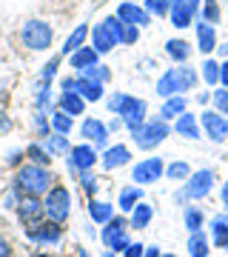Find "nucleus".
Here are the masks:
<instances>
[{
  "instance_id": "f257e3e1",
  "label": "nucleus",
  "mask_w": 228,
  "mask_h": 257,
  "mask_svg": "<svg viewBox=\"0 0 228 257\" xmlns=\"http://www.w3.org/2000/svg\"><path fill=\"white\" fill-rule=\"evenodd\" d=\"M52 186V175L46 172L43 166H23L18 175V189L23 194H32V197H40V194H46V189Z\"/></svg>"
},
{
  "instance_id": "f03ea898",
  "label": "nucleus",
  "mask_w": 228,
  "mask_h": 257,
  "mask_svg": "<svg viewBox=\"0 0 228 257\" xmlns=\"http://www.w3.org/2000/svg\"><path fill=\"white\" fill-rule=\"evenodd\" d=\"M43 211L52 223H63L69 217V211H72V194H69V189H63V186L52 189V192L46 194Z\"/></svg>"
},
{
  "instance_id": "7ed1b4c3",
  "label": "nucleus",
  "mask_w": 228,
  "mask_h": 257,
  "mask_svg": "<svg viewBox=\"0 0 228 257\" xmlns=\"http://www.w3.org/2000/svg\"><path fill=\"white\" fill-rule=\"evenodd\" d=\"M20 37H23V46L43 52V49L52 46V26L43 23V20H29L23 26V32H20Z\"/></svg>"
},
{
  "instance_id": "20e7f679",
  "label": "nucleus",
  "mask_w": 228,
  "mask_h": 257,
  "mask_svg": "<svg viewBox=\"0 0 228 257\" xmlns=\"http://www.w3.org/2000/svg\"><path fill=\"white\" fill-rule=\"evenodd\" d=\"M165 138H168V126H165L163 120L143 123L140 128H134V143L140 149H154V146H160Z\"/></svg>"
},
{
  "instance_id": "39448f33",
  "label": "nucleus",
  "mask_w": 228,
  "mask_h": 257,
  "mask_svg": "<svg viewBox=\"0 0 228 257\" xmlns=\"http://www.w3.org/2000/svg\"><path fill=\"white\" fill-rule=\"evenodd\" d=\"M117 114H120V120L134 132V128H140L146 123V100H137V97H128L126 94V100H123Z\"/></svg>"
},
{
  "instance_id": "423d86ee",
  "label": "nucleus",
  "mask_w": 228,
  "mask_h": 257,
  "mask_svg": "<svg viewBox=\"0 0 228 257\" xmlns=\"http://www.w3.org/2000/svg\"><path fill=\"white\" fill-rule=\"evenodd\" d=\"M103 243L114 251H126L128 237H126V220L123 217H109L106 229H103Z\"/></svg>"
},
{
  "instance_id": "0eeeda50",
  "label": "nucleus",
  "mask_w": 228,
  "mask_h": 257,
  "mask_svg": "<svg viewBox=\"0 0 228 257\" xmlns=\"http://www.w3.org/2000/svg\"><path fill=\"white\" fill-rule=\"evenodd\" d=\"M200 123L205 128V138L214 140V143H222L228 138V120L219 114V111H202Z\"/></svg>"
},
{
  "instance_id": "6e6552de",
  "label": "nucleus",
  "mask_w": 228,
  "mask_h": 257,
  "mask_svg": "<svg viewBox=\"0 0 228 257\" xmlns=\"http://www.w3.org/2000/svg\"><path fill=\"white\" fill-rule=\"evenodd\" d=\"M163 172H165L163 160H160V157H148V160H140V163L134 166L131 177H134V183H154V180H160Z\"/></svg>"
},
{
  "instance_id": "1a4fd4ad",
  "label": "nucleus",
  "mask_w": 228,
  "mask_h": 257,
  "mask_svg": "<svg viewBox=\"0 0 228 257\" xmlns=\"http://www.w3.org/2000/svg\"><path fill=\"white\" fill-rule=\"evenodd\" d=\"M197 6H200V0H171V23L177 29L191 26Z\"/></svg>"
},
{
  "instance_id": "9d476101",
  "label": "nucleus",
  "mask_w": 228,
  "mask_h": 257,
  "mask_svg": "<svg viewBox=\"0 0 228 257\" xmlns=\"http://www.w3.org/2000/svg\"><path fill=\"white\" fill-rule=\"evenodd\" d=\"M214 186V175L211 172H197V175L188 177V186H185V197H205Z\"/></svg>"
},
{
  "instance_id": "9b49d317",
  "label": "nucleus",
  "mask_w": 228,
  "mask_h": 257,
  "mask_svg": "<svg viewBox=\"0 0 228 257\" xmlns=\"http://www.w3.org/2000/svg\"><path fill=\"white\" fill-rule=\"evenodd\" d=\"M94 163H97V152H94L89 143H83V146H74L72 149V160H69V166H72V169L86 172V169H91Z\"/></svg>"
},
{
  "instance_id": "f8f14e48",
  "label": "nucleus",
  "mask_w": 228,
  "mask_h": 257,
  "mask_svg": "<svg viewBox=\"0 0 228 257\" xmlns=\"http://www.w3.org/2000/svg\"><path fill=\"white\" fill-rule=\"evenodd\" d=\"M18 211H20V217H23V223H29V226H37L40 214H43V203L37 200V197H32V194H26V197L20 200Z\"/></svg>"
},
{
  "instance_id": "ddd939ff",
  "label": "nucleus",
  "mask_w": 228,
  "mask_h": 257,
  "mask_svg": "<svg viewBox=\"0 0 228 257\" xmlns=\"http://www.w3.org/2000/svg\"><path fill=\"white\" fill-rule=\"evenodd\" d=\"M74 92L80 94L83 100H100L103 97V83L100 80H91V77H86V74H83L80 80H74Z\"/></svg>"
},
{
  "instance_id": "4468645a",
  "label": "nucleus",
  "mask_w": 228,
  "mask_h": 257,
  "mask_svg": "<svg viewBox=\"0 0 228 257\" xmlns=\"http://www.w3.org/2000/svg\"><path fill=\"white\" fill-rule=\"evenodd\" d=\"M117 18L123 20V23H131V26H146L148 23V12H143V9H137L134 3H123L117 9Z\"/></svg>"
},
{
  "instance_id": "2eb2a0df",
  "label": "nucleus",
  "mask_w": 228,
  "mask_h": 257,
  "mask_svg": "<svg viewBox=\"0 0 228 257\" xmlns=\"http://www.w3.org/2000/svg\"><path fill=\"white\" fill-rule=\"evenodd\" d=\"M29 237L37 243H57L60 240V223H46V226H32Z\"/></svg>"
},
{
  "instance_id": "dca6fc26",
  "label": "nucleus",
  "mask_w": 228,
  "mask_h": 257,
  "mask_svg": "<svg viewBox=\"0 0 228 257\" xmlns=\"http://www.w3.org/2000/svg\"><path fill=\"white\" fill-rule=\"evenodd\" d=\"M83 138H89L94 146H106V140H109V128L103 126L100 120H86V123H83Z\"/></svg>"
},
{
  "instance_id": "f3484780",
  "label": "nucleus",
  "mask_w": 228,
  "mask_h": 257,
  "mask_svg": "<svg viewBox=\"0 0 228 257\" xmlns=\"http://www.w3.org/2000/svg\"><path fill=\"white\" fill-rule=\"evenodd\" d=\"M128 160H131V152H128L126 146H114L103 155V166H106V169H120V166H126Z\"/></svg>"
},
{
  "instance_id": "a211bd4d",
  "label": "nucleus",
  "mask_w": 228,
  "mask_h": 257,
  "mask_svg": "<svg viewBox=\"0 0 228 257\" xmlns=\"http://www.w3.org/2000/svg\"><path fill=\"white\" fill-rule=\"evenodd\" d=\"M83 106H86V100L77 92H63V97H60V111H66V114H83Z\"/></svg>"
},
{
  "instance_id": "6ab92c4d",
  "label": "nucleus",
  "mask_w": 228,
  "mask_h": 257,
  "mask_svg": "<svg viewBox=\"0 0 228 257\" xmlns=\"http://www.w3.org/2000/svg\"><path fill=\"white\" fill-rule=\"evenodd\" d=\"M151 214H154V209L148 203H137L134 209H131V226L134 229H146L148 223H151Z\"/></svg>"
},
{
  "instance_id": "aec40b11",
  "label": "nucleus",
  "mask_w": 228,
  "mask_h": 257,
  "mask_svg": "<svg viewBox=\"0 0 228 257\" xmlns=\"http://www.w3.org/2000/svg\"><path fill=\"white\" fill-rule=\"evenodd\" d=\"M94 63H97V52H94V49H77V52H74V55H72V69H80V72H83V69H89V66H94Z\"/></svg>"
},
{
  "instance_id": "412c9836",
  "label": "nucleus",
  "mask_w": 228,
  "mask_h": 257,
  "mask_svg": "<svg viewBox=\"0 0 228 257\" xmlns=\"http://www.w3.org/2000/svg\"><path fill=\"white\" fill-rule=\"evenodd\" d=\"M211 231H214V243L219 248H228V217L225 214H219L211 220Z\"/></svg>"
},
{
  "instance_id": "4be33fe9",
  "label": "nucleus",
  "mask_w": 228,
  "mask_h": 257,
  "mask_svg": "<svg viewBox=\"0 0 228 257\" xmlns=\"http://www.w3.org/2000/svg\"><path fill=\"white\" fill-rule=\"evenodd\" d=\"M177 132H180L182 138H191V140L200 138V128H197V120H194V114H185V111H182L180 117H177Z\"/></svg>"
},
{
  "instance_id": "5701e85b",
  "label": "nucleus",
  "mask_w": 228,
  "mask_h": 257,
  "mask_svg": "<svg viewBox=\"0 0 228 257\" xmlns=\"http://www.w3.org/2000/svg\"><path fill=\"white\" fill-rule=\"evenodd\" d=\"M91 37H94V52L97 55H103V52H109V49H114V40H111V35L106 32V26H94V32H91Z\"/></svg>"
},
{
  "instance_id": "b1692460",
  "label": "nucleus",
  "mask_w": 228,
  "mask_h": 257,
  "mask_svg": "<svg viewBox=\"0 0 228 257\" xmlns=\"http://www.w3.org/2000/svg\"><path fill=\"white\" fill-rule=\"evenodd\" d=\"M197 40H200V52H202V55H208V52H214V49H217L214 29L205 26V23H200V26H197Z\"/></svg>"
},
{
  "instance_id": "393cba45",
  "label": "nucleus",
  "mask_w": 228,
  "mask_h": 257,
  "mask_svg": "<svg viewBox=\"0 0 228 257\" xmlns=\"http://www.w3.org/2000/svg\"><path fill=\"white\" fill-rule=\"evenodd\" d=\"M174 92H180V86H177V72H174V69H168V72L160 77V83H157V94L171 97Z\"/></svg>"
},
{
  "instance_id": "a878e982",
  "label": "nucleus",
  "mask_w": 228,
  "mask_h": 257,
  "mask_svg": "<svg viewBox=\"0 0 228 257\" xmlns=\"http://www.w3.org/2000/svg\"><path fill=\"white\" fill-rule=\"evenodd\" d=\"M188 254L191 257H205L208 254V237L202 231H191V240H188Z\"/></svg>"
},
{
  "instance_id": "bb28decb",
  "label": "nucleus",
  "mask_w": 228,
  "mask_h": 257,
  "mask_svg": "<svg viewBox=\"0 0 228 257\" xmlns=\"http://www.w3.org/2000/svg\"><path fill=\"white\" fill-rule=\"evenodd\" d=\"M86 35H89V29H86V26H77V29H74L72 35L66 37L63 55H74V52H77V49L83 46V40H86Z\"/></svg>"
},
{
  "instance_id": "cd10ccee",
  "label": "nucleus",
  "mask_w": 228,
  "mask_h": 257,
  "mask_svg": "<svg viewBox=\"0 0 228 257\" xmlns=\"http://www.w3.org/2000/svg\"><path fill=\"white\" fill-rule=\"evenodd\" d=\"M165 52H168V57H174L177 63H185V60H188V43H185V40H177V37L168 40V43H165Z\"/></svg>"
},
{
  "instance_id": "c85d7f7f",
  "label": "nucleus",
  "mask_w": 228,
  "mask_h": 257,
  "mask_svg": "<svg viewBox=\"0 0 228 257\" xmlns=\"http://www.w3.org/2000/svg\"><path fill=\"white\" fill-rule=\"evenodd\" d=\"M103 26H106V32L111 35V40H114V46L126 40V23H123L120 18H109V20H103Z\"/></svg>"
},
{
  "instance_id": "c756f323",
  "label": "nucleus",
  "mask_w": 228,
  "mask_h": 257,
  "mask_svg": "<svg viewBox=\"0 0 228 257\" xmlns=\"http://www.w3.org/2000/svg\"><path fill=\"white\" fill-rule=\"evenodd\" d=\"M182 111H185V97H168V103H165L163 111H160V117L171 120V117H180Z\"/></svg>"
},
{
  "instance_id": "7c9ffc66",
  "label": "nucleus",
  "mask_w": 228,
  "mask_h": 257,
  "mask_svg": "<svg viewBox=\"0 0 228 257\" xmlns=\"http://www.w3.org/2000/svg\"><path fill=\"white\" fill-rule=\"evenodd\" d=\"M46 152H52V155H69V135H52V138H46Z\"/></svg>"
},
{
  "instance_id": "2f4dec72",
  "label": "nucleus",
  "mask_w": 228,
  "mask_h": 257,
  "mask_svg": "<svg viewBox=\"0 0 228 257\" xmlns=\"http://www.w3.org/2000/svg\"><path fill=\"white\" fill-rule=\"evenodd\" d=\"M140 200H143V189H140V186H134V189H126V192L120 194V209H123V211H131Z\"/></svg>"
},
{
  "instance_id": "473e14b6",
  "label": "nucleus",
  "mask_w": 228,
  "mask_h": 257,
  "mask_svg": "<svg viewBox=\"0 0 228 257\" xmlns=\"http://www.w3.org/2000/svg\"><path fill=\"white\" fill-rule=\"evenodd\" d=\"M89 214L94 223H106L111 217V206L109 203H100V200H91L89 203Z\"/></svg>"
},
{
  "instance_id": "72a5a7b5",
  "label": "nucleus",
  "mask_w": 228,
  "mask_h": 257,
  "mask_svg": "<svg viewBox=\"0 0 228 257\" xmlns=\"http://www.w3.org/2000/svg\"><path fill=\"white\" fill-rule=\"evenodd\" d=\"M174 72H177V86H180V92L191 89L194 83H197V74H194V69H188V66H182V69H174Z\"/></svg>"
},
{
  "instance_id": "f704fd0d",
  "label": "nucleus",
  "mask_w": 228,
  "mask_h": 257,
  "mask_svg": "<svg viewBox=\"0 0 228 257\" xmlns=\"http://www.w3.org/2000/svg\"><path fill=\"white\" fill-rule=\"evenodd\" d=\"M52 126H55L57 135H69V132H72V114H66V111H57L55 117H52Z\"/></svg>"
},
{
  "instance_id": "c9c22d12",
  "label": "nucleus",
  "mask_w": 228,
  "mask_h": 257,
  "mask_svg": "<svg viewBox=\"0 0 228 257\" xmlns=\"http://www.w3.org/2000/svg\"><path fill=\"white\" fill-rule=\"evenodd\" d=\"M185 229H188V231H200L202 229V214L197 209L185 211Z\"/></svg>"
},
{
  "instance_id": "e433bc0d",
  "label": "nucleus",
  "mask_w": 228,
  "mask_h": 257,
  "mask_svg": "<svg viewBox=\"0 0 228 257\" xmlns=\"http://www.w3.org/2000/svg\"><path fill=\"white\" fill-rule=\"evenodd\" d=\"M202 77H205V83H217L219 80V63L205 60V63H202Z\"/></svg>"
},
{
  "instance_id": "4c0bfd02",
  "label": "nucleus",
  "mask_w": 228,
  "mask_h": 257,
  "mask_svg": "<svg viewBox=\"0 0 228 257\" xmlns=\"http://www.w3.org/2000/svg\"><path fill=\"white\" fill-rule=\"evenodd\" d=\"M168 177H174V180H185V177H188V163H185V160L171 163L168 166Z\"/></svg>"
},
{
  "instance_id": "58836bf2",
  "label": "nucleus",
  "mask_w": 228,
  "mask_h": 257,
  "mask_svg": "<svg viewBox=\"0 0 228 257\" xmlns=\"http://www.w3.org/2000/svg\"><path fill=\"white\" fill-rule=\"evenodd\" d=\"M83 74H86V77H91V80H109V69H106V66H89V69H83Z\"/></svg>"
},
{
  "instance_id": "ea45409f",
  "label": "nucleus",
  "mask_w": 228,
  "mask_h": 257,
  "mask_svg": "<svg viewBox=\"0 0 228 257\" xmlns=\"http://www.w3.org/2000/svg\"><path fill=\"white\" fill-rule=\"evenodd\" d=\"M146 9L151 15H165V12L171 9V0H146Z\"/></svg>"
},
{
  "instance_id": "a19ab883",
  "label": "nucleus",
  "mask_w": 228,
  "mask_h": 257,
  "mask_svg": "<svg viewBox=\"0 0 228 257\" xmlns=\"http://www.w3.org/2000/svg\"><path fill=\"white\" fill-rule=\"evenodd\" d=\"M26 155L32 157V160H35L37 166H46V163H49V152H43L40 146H29V152H26Z\"/></svg>"
},
{
  "instance_id": "79ce46f5",
  "label": "nucleus",
  "mask_w": 228,
  "mask_h": 257,
  "mask_svg": "<svg viewBox=\"0 0 228 257\" xmlns=\"http://www.w3.org/2000/svg\"><path fill=\"white\" fill-rule=\"evenodd\" d=\"M80 183H83V189H86V194H94V192H97V180H94L89 172H83V175H80Z\"/></svg>"
},
{
  "instance_id": "37998d69",
  "label": "nucleus",
  "mask_w": 228,
  "mask_h": 257,
  "mask_svg": "<svg viewBox=\"0 0 228 257\" xmlns=\"http://www.w3.org/2000/svg\"><path fill=\"white\" fill-rule=\"evenodd\" d=\"M202 18L208 20V23H217V18H219V9L214 6V0H208V3H205V12H202Z\"/></svg>"
},
{
  "instance_id": "c03bdc74",
  "label": "nucleus",
  "mask_w": 228,
  "mask_h": 257,
  "mask_svg": "<svg viewBox=\"0 0 228 257\" xmlns=\"http://www.w3.org/2000/svg\"><path fill=\"white\" fill-rule=\"evenodd\" d=\"M214 103H217L219 114H228V92H214Z\"/></svg>"
},
{
  "instance_id": "a18cd8bd",
  "label": "nucleus",
  "mask_w": 228,
  "mask_h": 257,
  "mask_svg": "<svg viewBox=\"0 0 228 257\" xmlns=\"http://www.w3.org/2000/svg\"><path fill=\"white\" fill-rule=\"evenodd\" d=\"M55 69H57V60H52V63L43 69V74H40V83H46V86H49V80L55 77Z\"/></svg>"
},
{
  "instance_id": "49530a36",
  "label": "nucleus",
  "mask_w": 228,
  "mask_h": 257,
  "mask_svg": "<svg viewBox=\"0 0 228 257\" xmlns=\"http://www.w3.org/2000/svg\"><path fill=\"white\" fill-rule=\"evenodd\" d=\"M143 251H146V248L140 246V243H128L126 246V257H143Z\"/></svg>"
},
{
  "instance_id": "de8ad7c7",
  "label": "nucleus",
  "mask_w": 228,
  "mask_h": 257,
  "mask_svg": "<svg viewBox=\"0 0 228 257\" xmlns=\"http://www.w3.org/2000/svg\"><path fill=\"white\" fill-rule=\"evenodd\" d=\"M123 100H126V94H114V97L109 100V109L114 111V114H117V111H120V106H123Z\"/></svg>"
},
{
  "instance_id": "09e8293b",
  "label": "nucleus",
  "mask_w": 228,
  "mask_h": 257,
  "mask_svg": "<svg viewBox=\"0 0 228 257\" xmlns=\"http://www.w3.org/2000/svg\"><path fill=\"white\" fill-rule=\"evenodd\" d=\"M134 40H137V26L126 23V40H123V43H134Z\"/></svg>"
},
{
  "instance_id": "8fccbe9b",
  "label": "nucleus",
  "mask_w": 228,
  "mask_h": 257,
  "mask_svg": "<svg viewBox=\"0 0 228 257\" xmlns=\"http://www.w3.org/2000/svg\"><path fill=\"white\" fill-rule=\"evenodd\" d=\"M9 128H12L9 117H6V114H3V111H0V132H9Z\"/></svg>"
},
{
  "instance_id": "3c124183",
  "label": "nucleus",
  "mask_w": 228,
  "mask_h": 257,
  "mask_svg": "<svg viewBox=\"0 0 228 257\" xmlns=\"http://www.w3.org/2000/svg\"><path fill=\"white\" fill-rule=\"evenodd\" d=\"M219 80H222V83L228 86V60H225L222 66H219Z\"/></svg>"
},
{
  "instance_id": "603ef678",
  "label": "nucleus",
  "mask_w": 228,
  "mask_h": 257,
  "mask_svg": "<svg viewBox=\"0 0 228 257\" xmlns=\"http://www.w3.org/2000/svg\"><path fill=\"white\" fill-rule=\"evenodd\" d=\"M9 254H12V251H9V243L0 237V257H9Z\"/></svg>"
},
{
  "instance_id": "864d4df0",
  "label": "nucleus",
  "mask_w": 228,
  "mask_h": 257,
  "mask_svg": "<svg viewBox=\"0 0 228 257\" xmlns=\"http://www.w3.org/2000/svg\"><path fill=\"white\" fill-rule=\"evenodd\" d=\"M143 257H160V248H154V246L146 248V251H143Z\"/></svg>"
},
{
  "instance_id": "5fc2aeb1",
  "label": "nucleus",
  "mask_w": 228,
  "mask_h": 257,
  "mask_svg": "<svg viewBox=\"0 0 228 257\" xmlns=\"http://www.w3.org/2000/svg\"><path fill=\"white\" fill-rule=\"evenodd\" d=\"M222 203H225V209H228V183L222 186Z\"/></svg>"
},
{
  "instance_id": "6e6d98bb",
  "label": "nucleus",
  "mask_w": 228,
  "mask_h": 257,
  "mask_svg": "<svg viewBox=\"0 0 228 257\" xmlns=\"http://www.w3.org/2000/svg\"><path fill=\"white\" fill-rule=\"evenodd\" d=\"M219 49V55H225L228 57V43H222V46H217Z\"/></svg>"
},
{
  "instance_id": "4d7b16f0",
  "label": "nucleus",
  "mask_w": 228,
  "mask_h": 257,
  "mask_svg": "<svg viewBox=\"0 0 228 257\" xmlns=\"http://www.w3.org/2000/svg\"><path fill=\"white\" fill-rule=\"evenodd\" d=\"M163 257H174V254H163Z\"/></svg>"
},
{
  "instance_id": "13d9d810",
  "label": "nucleus",
  "mask_w": 228,
  "mask_h": 257,
  "mask_svg": "<svg viewBox=\"0 0 228 257\" xmlns=\"http://www.w3.org/2000/svg\"><path fill=\"white\" fill-rule=\"evenodd\" d=\"M80 257H89V254H80Z\"/></svg>"
},
{
  "instance_id": "bf43d9fd",
  "label": "nucleus",
  "mask_w": 228,
  "mask_h": 257,
  "mask_svg": "<svg viewBox=\"0 0 228 257\" xmlns=\"http://www.w3.org/2000/svg\"><path fill=\"white\" fill-rule=\"evenodd\" d=\"M106 257H111V254H106Z\"/></svg>"
},
{
  "instance_id": "052dcab7",
  "label": "nucleus",
  "mask_w": 228,
  "mask_h": 257,
  "mask_svg": "<svg viewBox=\"0 0 228 257\" xmlns=\"http://www.w3.org/2000/svg\"><path fill=\"white\" fill-rule=\"evenodd\" d=\"M205 3H208V0H205Z\"/></svg>"
}]
</instances>
